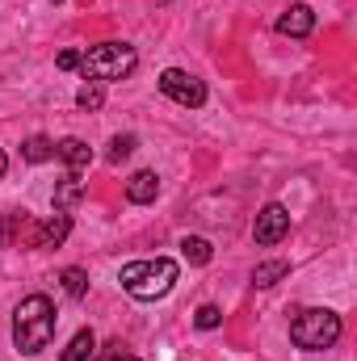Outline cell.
Instances as JSON below:
<instances>
[{
    "label": "cell",
    "mask_w": 357,
    "mask_h": 361,
    "mask_svg": "<svg viewBox=\"0 0 357 361\" xmlns=\"http://www.w3.org/2000/svg\"><path fill=\"white\" fill-rule=\"evenodd\" d=\"M51 336H55V302L47 294L21 298L17 311H13V345L25 357H34V353H42L51 345Z\"/></svg>",
    "instance_id": "obj_1"
},
{
    "label": "cell",
    "mask_w": 357,
    "mask_h": 361,
    "mask_svg": "<svg viewBox=\"0 0 357 361\" xmlns=\"http://www.w3.org/2000/svg\"><path fill=\"white\" fill-rule=\"evenodd\" d=\"M177 261H169V257H152V261H131V265H122V286H126V294L131 298H139V302H156V298H164L173 286H177Z\"/></svg>",
    "instance_id": "obj_2"
},
{
    "label": "cell",
    "mask_w": 357,
    "mask_h": 361,
    "mask_svg": "<svg viewBox=\"0 0 357 361\" xmlns=\"http://www.w3.org/2000/svg\"><path fill=\"white\" fill-rule=\"evenodd\" d=\"M290 341L307 353H320V349H332L341 341V315L328 311V307H307L290 319Z\"/></svg>",
    "instance_id": "obj_3"
},
{
    "label": "cell",
    "mask_w": 357,
    "mask_h": 361,
    "mask_svg": "<svg viewBox=\"0 0 357 361\" xmlns=\"http://www.w3.org/2000/svg\"><path fill=\"white\" fill-rule=\"evenodd\" d=\"M135 68H139V55H135L131 42H101V47H92L89 55H80V76L97 80V85L126 80Z\"/></svg>",
    "instance_id": "obj_4"
},
{
    "label": "cell",
    "mask_w": 357,
    "mask_h": 361,
    "mask_svg": "<svg viewBox=\"0 0 357 361\" xmlns=\"http://www.w3.org/2000/svg\"><path fill=\"white\" fill-rule=\"evenodd\" d=\"M160 92H164V97H173V101H177V105H185V109H198V105H206V85H202L198 76L181 72V68L160 72Z\"/></svg>",
    "instance_id": "obj_5"
},
{
    "label": "cell",
    "mask_w": 357,
    "mask_h": 361,
    "mask_svg": "<svg viewBox=\"0 0 357 361\" xmlns=\"http://www.w3.org/2000/svg\"><path fill=\"white\" fill-rule=\"evenodd\" d=\"M286 231H290V210H286L282 202L261 206V214H257V223H253V240H257L261 248H273V244L286 240Z\"/></svg>",
    "instance_id": "obj_6"
},
{
    "label": "cell",
    "mask_w": 357,
    "mask_h": 361,
    "mask_svg": "<svg viewBox=\"0 0 357 361\" xmlns=\"http://www.w3.org/2000/svg\"><path fill=\"white\" fill-rule=\"evenodd\" d=\"M68 231H72V219L55 210L51 219H42V223H30V235H25V244H30V248H59V244L68 240Z\"/></svg>",
    "instance_id": "obj_7"
},
{
    "label": "cell",
    "mask_w": 357,
    "mask_h": 361,
    "mask_svg": "<svg viewBox=\"0 0 357 361\" xmlns=\"http://www.w3.org/2000/svg\"><path fill=\"white\" fill-rule=\"evenodd\" d=\"M315 30V13L307 8V4H290L282 17H277V34H286V38H307Z\"/></svg>",
    "instance_id": "obj_8"
},
{
    "label": "cell",
    "mask_w": 357,
    "mask_h": 361,
    "mask_svg": "<svg viewBox=\"0 0 357 361\" xmlns=\"http://www.w3.org/2000/svg\"><path fill=\"white\" fill-rule=\"evenodd\" d=\"M55 156H59L72 173H80V169L92 164V147L85 143V139H76V135H72V139H59V143H55Z\"/></svg>",
    "instance_id": "obj_9"
},
{
    "label": "cell",
    "mask_w": 357,
    "mask_h": 361,
    "mask_svg": "<svg viewBox=\"0 0 357 361\" xmlns=\"http://www.w3.org/2000/svg\"><path fill=\"white\" fill-rule=\"evenodd\" d=\"M156 193H160V177H156V173H147V169L126 180V202H135V206L156 202Z\"/></svg>",
    "instance_id": "obj_10"
},
{
    "label": "cell",
    "mask_w": 357,
    "mask_h": 361,
    "mask_svg": "<svg viewBox=\"0 0 357 361\" xmlns=\"http://www.w3.org/2000/svg\"><path fill=\"white\" fill-rule=\"evenodd\" d=\"M80 197H85V180H80V173H68V177L55 185V197H51V202H55V210H59V214H68Z\"/></svg>",
    "instance_id": "obj_11"
},
{
    "label": "cell",
    "mask_w": 357,
    "mask_h": 361,
    "mask_svg": "<svg viewBox=\"0 0 357 361\" xmlns=\"http://www.w3.org/2000/svg\"><path fill=\"white\" fill-rule=\"evenodd\" d=\"M92 349H97V336H92V328H80V332L68 341V349L59 353V361H89Z\"/></svg>",
    "instance_id": "obj_12"
},
{
    "label": "cell",
    "mask_w": 357,
    "mask_h": 361,
    "mask_svg": "<svg viewBox=\"0 0 357 361\" xmlns=\"http://www.w3.org/2000/svg\"><path fill=\"white\" fill-rule=\"evenodd\" d=\"M21 160H30V164H47V160H55V143H51L47 135H30V139L21 143Z\"/></svg>",
    "instance_id": "obj_13"
},
{
    "label": "cell",
    "mask_w": 357,
    "mask_h": 361,
    "mask_svg": "<svg viewBox=\"0 0 357 361\" xmlns=\"http://www.w3.org/2000/svg\"><path fill=\"white\" fill-rule=\"evenodd\" d=\"M181 257H185L189 265H210V261H214V248H210V240H202V235H185V240H181Z\"/></svg>",
    "instance_id": "obj_14"
},
{
    "label": "cell",
    "mask_w": 357,
    "mask_h": 361,
    "mask_svg": "<svg viewBox=\"0 0 357 361\" xmlns=\"http://www.w3.org/2000/svg\"><path fill=\"white\" fill-rule=\"evenodd\" d=\"M25 227H30L25 210H8V214H0V248H13V240H17Z\"/></svg>",
    "instance_id": "obj_15"
},
{
    "label": "cell",
    "mask_w": 357,
    "mask_h": 361,
    "mask_svg": "<svg viewBox=\"0 0 357 361\" xmlns=\"http://www.w3.org/2000/svg\"><path fill=\"white\" fill-rule=\"evenodd\" d=\"M286 273H290V265H286V261H265V265H257V269H253V286L269 290V286H277Z\"/></svg>",
    "instance_id": "obj_16"
},
{
    "label": "cell",
    "mask_w": 357,
    "mask_h": 361,
    "mask_svg": "<svg viewBox=\"0 0 357 361\" xmlns=\"http://www.w3.org/2000/svg\"><path fill=\"white\" fill-rule=\"evenodd\" d=\"M59 281H63V290H68L72 298H85V294H89V273H85V269H76V265L59 273Z\"/></svg>",
    "instance_id": "obj_17"
},
{
    "label": "cell",
    "mask_w": 357,
    "mask_h": 361,
    "mask_svg": "<svg viewBox=\"0 0 357 361\" xmlns=\"http://www.w3.org/2000/svg\"><path fill=\"white\" fill-rule=\"evenodd\" d=\"M131 152H135V135H114V139H109V152H105V160H109V164H122Z\"/></svg>",
    "instance_id": "obj_18"
},
{
    "label": "cell",
    "mask_w": 357,
    "mask_h": 361,
    "mask_svg": "<svg viewBox=\"0 0 357 361\" xmlns=\"http://www.w3.org/2000/svg\"><path fill=\"white\" fill-rule=\"evenodd\" d=\"M76 105H80V109H101V105H105V85L89 80L85 89L76 92Z\"/></svg>",
    "instance_id": "obj_19"
},
{
    "label": "cell",
    "mask_w": 357,
    "mask_h": 361,
    "mask_svg": "<svg viewBox=\"0 0 357 361\" xmlns=\"http://www.w3.org/2000/svg\"><path fill=\"white\" fill-rule=\"evenodd\" d=\"M193 324H198L202 332H210V328H219V324H223V311H219V307H210V302H202V307L193 311Z\"/></svg>",
    "instance_id": "obj_20"
},
{
    "label": "cell",
    "mask_w": 357,
    "mask_h": 361,
    "mask_svg": "<svg viewBox=\"0 0 357 361\" xmlns=\"http://www.w3.org/2000/svg\"><path fill=\"white\" fill-rule=\"evenodd\" d=\"M55 63H59V72H76L80 68V51H59Z\"/></svg>",
    "instance_id": "obj_21"
},
{
    "label": "cell",
    "mask_w": 357,
    "mask_h": 361,
    "mask_svg": "<svg viewBox=\"0 0 357 361\" xmlns=\"http://www.w3.org/2000/svg\"><path fill=\"white\" fill-rule=\"evenodd\" d=\"M105 361H139L135 353H114V357H105Z\"/></svg>",
    "instance_id": "obj_22"
},
{
    "label": "cell",
    "mask_w": 357,
    "mask_h": 361,
    "mask_svg": "<svg viewBox=\"0 0 357 361\" xmlns=\"http://www.w3.org/2000/svg\"><path fill=\"white\" fill-rule=\"evenodd\" d=\"M4 169H8V156H4V152H0V177H4Z\"/></svg>",
    "instance_id": "obj_23"
},
{
    "label": "cell",
    "mask_w": 357,
    "mask_h": 361,
    "mask_svg": "<svg viewBox=\"0 0 357 361\" xmlns=\"http://www.w3.org/2000/svg\"><path fill=\"white\" fill-rule=\"evenodd\" d=\"M51 4H59V0H51Z\"/></svg>",
    "instance_id": "obj_24"
},
{
    "label": "cell",
    "mask_w": 357,
    "mask_h": 361,
    "mask_svg": "<svg viewBox=\"0 0 357 361\" xmlns=\"http://www.w3.org/2000/svg\"><path fill=\"white\" fill-rule=\"evenodd\" d=\"M160 4H169V0H160Z\"/></svg>",
    "instance_id": "obj_25"
}]
</instances>
